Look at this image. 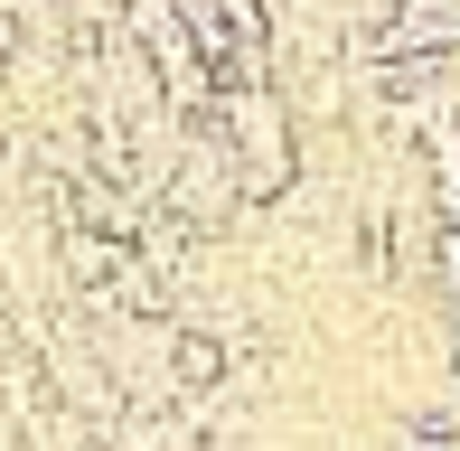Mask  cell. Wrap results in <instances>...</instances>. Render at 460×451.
<instances>
[{
	"instance_id": "4",
	"label": "cell",
	"mask_w": 460,
	"mask_h": 451,
	"mask_svg": "<svg viewBox=\"0 0 460 451\" xmlns=\"http://www.w3.org/2000/svg\"><path fill=\"white\" fill-rule=\"evenodd\" d=\"M226 367H235V358H226L207 330H179L170 339V395H179V385H188V395H198V385H226Z\"/></svg>"
},
{
	"instance_id": "2",
	"label": "cell",
	"mask_w": 460,
	"mask_h": 451,
	"mask_svg": "<svg viewBox=\"0 0 460 451\" xmlns=\"http://www.w3.org/2000/svg\"><path fill=\"white\" fill-rule=\"evenodd\" d=\"M188 29H198V57L226 85L273 75V19H263V0H188Z\"/></svg>"
},
{
	"instance_id": "1",
	"label": "cell",
	"mask_w": 460,
	"mask_h": 451,
	"mask_svg": "<svg viewBox=\"0 0 460 451\" xmlns=\"http://www.w3.org/2000/svg\"><path fill=\"white\" fill-rule=\"evenodd\" d=\"M217 141H226V160H235V189L244 198H282L291 189V170H301V141H291V104L273 85H226V104H217Z\"/></svg>"
},
{
	"instance_id": "3",
	"label": "cell",
	"mask_w": 460,
	"mask_h": 451,
	"mask_svg": "<svg viewBox=\"0 0 460 451\" xmlns=\"http://www.w3.org/2000/svg\"><path fill=\"white\" fill-rule=\"evenodd\" d=\"M160 198H170V217H188V226H198V235H207V226H226V217H235V160H226V141H207V132H179L170 141V189H160Z\"/></svg>"
}]
</instances>
